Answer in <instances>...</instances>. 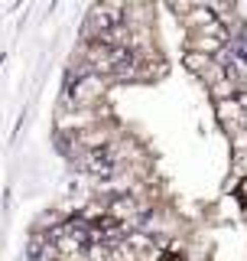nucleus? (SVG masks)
Wrapping results in <instances>:
<instances>
[{
	"mask_svg": "<svg viewBox=\"0 0 247 261\" xmlns=\"http://www.w3.org/2000/svg\"><path fill=\"white\" fill-rule=\"evenodd\" d=\"M104 95H108V79L91 75V72L72 79V85H69V101L75 108H95V105L104 101Z\"/></svg>",
	"mask_w": 247,
	"mask_h": 261,
	"instance_id": "nucleus-1",
	"label": "nucleus"
},
{
	"mask_svg": "<svg viewBox=\"0 0 247 261\" xmlns=\"http://www.w3.org/2000/svg\"><path fill=\"white\" fill-rule=\"evenodd\" d=\"M215 111H218V121L221 127L228 130V134H234V130L247 127V108L241 105V98H225V101H215Z\"/></svg>",
	"mask_w": 247,
	"mask_h": 261,
	"instance_id": "nucleus-2",
	"label": "nucleus"
},
{
	"mask_svg": "<svg viewBox=\"0 0 247 261\" xmlns=\"http://www.w3.org/2000/svg\"><path fill=\"white\" fill-rule=\"evenodd\" d=\"M186 69L195 72L205 85H215L218 79H225V72H221L218 59H211V56H202V53H186Z\"/></svg>",
	"mask_w": 247,
	"mask_h": 261,
	"instance_id": "nucleus-3",
	"label": "nucleus"
},
{
	"mask_svg": "<svg viewBox=\"0 0 247 261\" xmlns=\"http://www.w3.org/2000/svg\"><path fill=\"white\" fill-rule=\"evenodd\" d=\"M225 39L228 36H211V33H192L189 36V53H202V56H215L225 49Z\"/></svg>",
	"mask_w": 247,
	"mask_h": 261,
	"instance_id": "nucleus-4",
	"label": "nucleus"
},
{
	"mask_svg": "<svg viewBox=\"0 0 247 261\" xmlns=\"http://www.w3.org/2000/svg\"><path fill=\"white\" fill-rule=\"evenodd\" d=\"M208 92H211V98H215V101H225V98H234V95H237V88H234L231 79H218L215 85H208Z\"/></svg>",
	"mask_w": 247,
	"mask_h": 261,
	"instance_id": "nucleus-5",
	"label": "nucleus"
},
{
	"mask_svg": "<svg viewBox=\"0 0 247 261\" xmlns=\"http://www.w3.org/2000/svg\"><path fill=\"white\" fill-rule=\"evenodd\" d=\"M237 199H241V202H247V179H244L241 186H237Z\"/></svg>",
	"mask_w": 247,
	"mask_h": 261,
	"instance_id": "nucleus-6",
	"label": "nucleus"
},
{
	"mask_svg": "<svg viewBox=\"0 0 247 261\" xmlns=\"http://www.w3.org/2000/svg\"><path fill=\"white\" fill-rule=\"evenodd\" d=\"M123 7H150V0H123Z\"/></svg>",
	"mask_w": 247,
	"mask_h": 261,
	"instance_id": "nucleus-7",
	"label": "nucleus"
}]
</instances>
